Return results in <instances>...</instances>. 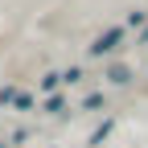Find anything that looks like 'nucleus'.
I'll use <instances>...</instances> for the list:
<instances>
[{
	"instance_id": "obj_1",
	"label": "nucleus",
	"mask_w": 148,
	"mask_h": 148,
	"mask_svg": "<svg viewBox=\"0 0 148 148\" xmlns=\"http://www.w3.org/2000/svg\"><path fill=\"white\" fill-rule=\"evenodd\" d=\"M119 37H123V29H107V33L99 37V41L90 45V53H95V58H103V53H111V49L119 45Z\"/></svg>"
},
{
	"instance_id": "obj_2",
	"label": "nucleus",
	"mask_w": 148,
	"mask_h": 148,
	"mask_svg": "<svg viewBox=\"0 0 148 148\" xmlns=\"http://www.w3.org/2000/svg\"><path fill=\"white\" fill-rule=\"evenodd\" d=\"M107 78L115 82V86H123L127 78H132V74H127V66H111V70H107Z\"/></svg>"
}]
</instances>
